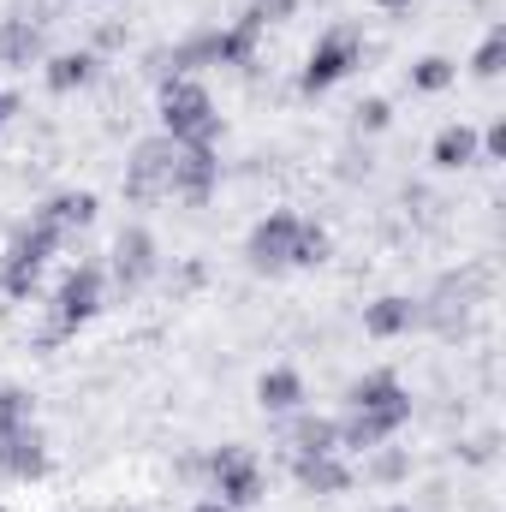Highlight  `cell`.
<instances>
[{"mask_svg":"<svg viewBox=\"0 0 506 512\" xmlns=\"http://www.w3.org/2000/svg\"><path fill=\"white\" fill-rule=\"evenodd\" d=\"M161 126L173 143H215L221 114H215V96L197 84V78H173L161 90Z\"/></svg>","mask_w":506,"mask_h":512,"instance_id":"cell-1","label":"cell"},{"mask_svg":"<svg viewBox=\"0 0 506 512\" xmlns=\"http://www.w3.org/2000/svg\"><path fill=\"white\" fill-rule=\"evenodd\" d=\"M358 60H364V36H358V24H334L328 36H316V48H310V60H304L298 90H304V96H322V90H334Z\"/></svg>","mask_w":506,"mask_h":512,"instance_id":"cell-2","label":"cell"},{"mask_svg":"<svg viewBox=\"0 0 506 512\" xmlns=\"http://www.w3.org/2000/svg\"><path fill=\"white\" fill-rule=\"evenodd\" d=\"M60 239H66V227H54L48 215H36L18 239H12V251H6V274H0V286L12 292V298H30V286H36V274H42V262L60 251Z\"/></svg>","mask_w":506,"mask_h":512,"instance_id":"cell-3","label":"cell"},{"mask_svg":"<svg viewBox=\"0 0 506 512\" xmlns=\"http://www.w3.org/2000/svg\"><path fill=\"white\" fill-rule=\"evenodd\" d=\"M96 310H102V268H96V262H78V268L60 280V292H54V328H48V346L66 340V334H78Z\"/></svg>","mask_w":506,"mask_h":512,"instance_id":"cell-4","label":"cell"},{"mask_svg":"<svg viewBox=\"0 0 506 512\" xmlns=\"http://www.w3.org/2000/svg\"><path fill=\"white\" fill-rule=\"evenodd\" d=\"M298 233H304V221L292 209L262 215L251 227V239H245V262H251L256 274H286L292 268V251H298Z\"/></svg>","mask_w":506,"mask_h":512,"instance_id":"cell-5","label":"cell"},{"mask_svg":"<svg viewBox=\"0 0 506 512\" xmlns=\"http://www.w3.org/2000/svg\"><path fill=\"white\" fill-rule=\"evenodd\" d=\"M173 161H179V143L161 131V137H143L126 161V197L131 203H149V197H167V179H173Z\"/></svg>","mask_w":506,"mask_h":512,"instance_id":"cell-6","label":"cell"},{"mask_svg":"<svg viewBox=\"0 0 506 512\" xmlns=\"http://www.w3.org/2000/svg\"><path fill=\"white\" fill-rule=\"evenodd\" d=\"M215 179H221V155H215V143H179V161H173L167 197H179V203H209Z\"/></svg>","mask_w":506,"mask_h":512,"instance_id":"cell-7","label":"cell"},{"mask_svg":"<svg viewBox=\"0 0 506 512\" xmlns=\"http://www.w3.org/2000/svg\"><path fill=\"white\" fill-rule=\"evenodd\" d=\"M209 477H215V495L227 507H251L256 495H262V471H256L251 453H239V447H221L209 459Z\"/></svg>","mask_w":506,"mask_h":512,"instance_id":"cell-8","label":"cell"},{"mask_svg":"<svg viewBox=\"0 0 506 512\" xmlns=\"http://www.w3.org/2000/svg\"><path fill=\"white\" fill-rule=\"evenodd\" d=\"M155 268H161L155 233H149V227H126V233L114 239V280H120V292H137L143 280H155Z\"/></svg>","mask_w":506,"mask_h":512,"instance_id":"cell-9","label":"cell"},{"mask_svg":"<svg viewBox=\"0 0 506 512\" xmlns=\"http://www.w3.org/2000/svg\"><path fill=\"white\" fill-rule=\"evenodd\" d=\"M292 477H298V489H310V495H346V489L358 483V471H352L340 453H322V459H292Z\"/></svg>","mask_w":506,"mask_h":512,"instance_id":"cell-10","label":"cell"},{"mask_svg":"<svg viewBox=\"0 0 506 512\" xmlns=\"http://www.w3.org/2000/svg\"><path fill=\"white\" fill-rule=\"evenodd\" d=\"M0 471H6V477H42V471H48V441H42L36 429L0 435Z\"/></svg>","mask_w":506,"mask_h":512,"instance_id":"cell-11","label":"cell"},{"mask_svg":"<svg viewBox=\"0 0 506 512\" xmlns=\"http://www.w3.org/2000/svg\"><path fill=\"white\" fill-rule=\"evenodd\" d=\"M96 72H102V60H96V48H72V54H54V60H48V72H42V84H48L54 96H72V90H84V84H96Z\"/></svg>","mask_w":506,"mask_h":512,"instance_id":"cell-12","label":"cell"},{"mask_svg":"<svg viewBox=\"0 0 506 512\" xmlns=\"http://www.w3.org/2000/svg\"><path fill=\"white\" fill-rule=\"evenodd\" d=\"M322 453H346L340 447V417H292V459H322Z\"/></svg>","mask_w":506,"mask_h":512,"instance_id":"cell-13","label":"cell"},{"mask_svg":"<svg viewBox=\"0 0 506 512\" xmlns=\"http://www.w3.org/2000/svg\"><path fill=\"white\" fill-rule=\"evenodd\" d=\"M429 161L441 167V173H465V167H477L483 155H477V126H441L435 131V149H429Z\"/></svg>","mask_w":506,"mask_h":512,"instance_id":"cell-14","label":"cell"},{"mask_svg":"<svg viewBox=\"0 0 506 512\" xmlns=\"http://www.w3.org/2000/svg\"><path fill=\"white\" fill-rule=\"evenodd\" d=\"M417 328V298H376V304H364V334H376V340H399V334H411Z\"/></svg>","mask_w":506,"mask_h":512,"instance_id":"cell-15","label":"cell"},{"mask_svg":"<svg viewBox=\"0 0 506 512\" xmlns=\"http://www.w3.org/2000/svg\"><path fill=\"white\" fill-rule=\"evenodd\" d=\"M387 405H411V393L399 387L393 370H370L364 382L346 387V411H387Z\"/></svg>","mask_w":506,"mask_h":512,"instance_id":"cell-16","label":"cell"},{"mask_svg":"<svg viewBox=\"0 0 506 512\" xmlns=\"http://www.w3.org/2000/svg\"><path fill=\"white\" fill-rule=\"evenodd\" d=\"M42 60V24L30 18H0V66H36Z\"/></svg>","mask_w":506,"mask_h":512,"instance_id":"cell-17","label":"cell"},{"mask_svg":"<svg viewBox=\"0 0 506 512\" xmlns=\"http://www.w3.org/2000/svg\"><path fill=\"white\" fill-rule=\"evenodd\" d=\"M256 405H262V411H298V405H304V376H298L292 364L262 370V376H256Z\"/></svg>","mask_w":506,"mask_h":512,"instance_id":"cell-18","label":"cell"},{"mask_svg":"<svg viewBox=\"0 0 506 512\" xmlns=\"http://www.w3.org/2000/svg\"><path fill=\"white\" fill-rule=\"evenodd\" d=\"M36 215H48L54 227H90L96 221V197L90 191H60L48 209H36Z\"/></svg>","mask_w":506,"mask_h":512,"instance_id":"cell-19","label":"cell"},{"mask_svg":"<svg viewBox=\"0 0 506 512\" xmlns=\"http://www.w3.org/2000/svg\"><path fill=\"white\" fill-rule=\"evenodd\" d=\"M459 78V66L447 60V54H423L417 66H411V90H423V96H435V90H447Z\"/></svg>","mask_w":506,"mask_h":512,"instance_id":"cell-20","label":"cell"},{"mask_svg":"<svg viewBox=\"0 0 506 512\" xmlns=\"http://www.w3.org/2000/svg\"><path fill=\"white\" fill-rule=\"evenodd\" d=\"M387 126H393V108H387L381 96H364V102L352 108V137H381Z\"/></svg>","mask_w":506,"mask_h":512,"instance_id":"cell-21","label":"cell"},{"mask_svg":"<svg viewBox=\"0 0 506 512\" xmlns=\"http://www.w3.org/2000/svg\"><path fill=\"white\" fill-rule=\"evenodd\" d=\"M501 60H506V30L495 24V30L483 36V48L471 54V72H477V78H501Z\"/></svg>","mask_w":506,"mask_h":512,"instance_id":"cell-22","label":"cell"},{"mask_svg":"<svg viewBox=\"0 0 506 512\" xmlns=\"http://www.w3.org/2000/svg\"><path fill=\"white\" fill-rule=\"evenodd\" d=\"M286 18H298V0H251V6H245V24H256V30L286 24Z\"/></svg>","mask_w":506,"mask_h":512,"instance_id":"cell-23","label":"cell"},{"mask_svg":"<svg viewBox=\"0 0 506 512\" xmlns=\"http://www.w3.org/2000/svg\"><path fill=\"white\" fill-rule=\"evenodd\" d=\"M376 459H370V483H399L405 471H411V459L399 453V447H370Z\"/></svg>","mask_w":506,"mask_h":512,"instance_id":"cell-24","label":"cell"},{"mask_svg":"<svg viewBox=\"0 0 506 512\" xmlns=\"http://www.w3.org/2000/svg\"><path fill=\"white\" fill-rule=\"evenodd\" d=\"M24 423H30V393L0 387V435H12V429H24Z\"/></svg>","mask_w":506,"mask_h":512,"instance_id":"cell-25","label":"cell"},{"mask_svg":"<svg viewBox=\"0 0 506 512\" xmlns=\"http://www.w3.org/2000/svg\"><path fill=\"white\" fill-rule=\"evenodd\" d=\"M322 256H328V233L304 221V233H298V251H292V268H316Z\"/></svg>","mask_w":506,"mask_h":512,"instance_id":"cell-26","label":"cell"},{"mask_svg":"<svg viewBox=\"0 0 506 512\" xmlns=\"http://www.w3.org/2000/svg\"><path fill=\"white\" fill-rule=\"evenodd\" d=\"M370 167H376V161H370V149H364V155H358V149H346V155H340V179H370Z\"/></svg>","mask_w":506,"mask_h":512,"instance_id":"cell-27","label":"cell"},{"mask_svg":"<svg viewBox=\"0 0 506 512\" xmlns=\"http://www.w3.org/2000/svg\"><path fill=\"white\" fill-rule=\"evenodd\" d=\"M114 42H126V24H102L96 30V48H114Z\"/></svg>","mask_w":506,"mask_h":512,"instance_id":"cell-28","label":"cell"},{"mask_svg":"<svg viewBox=\"0 0 506 512\" xmlns=\"http://www.w3.org/2000/svg\"><path fill=\"white\" fill-rule=\"evenodd\" d=\"M191 512H233L227 501H203V507H191Z\"/></svg>","mask_w":506,"mask_h":512,"instance_id":"cell-29","label":"cell"},{"mask_svg":"<svg viewBox=\"0 0 506 512\" xmlns=\"http://www.w3.org/2000/svg\"><path fill=\"white\" fill-rule=\"evenodd\" d=\"M381 12H405V6H411V0H376Z\"/></svg>","mask_w":506,"mask_h":512,"instance_id":"cell-30","label":"cell"},{"mask_svg":"<svg viewBox=\"0 0 506 512\" xmlns=\"http://www.w3.org/2000/svg\"><path fill=\"white\" fill-rule=\"evenodd\" d=\"M387 512H411V507H387Z\"/></svg>","mask_w":506,"mask_h":512,"instance_id":"cell-31","label":"cell"}]
</instances>
